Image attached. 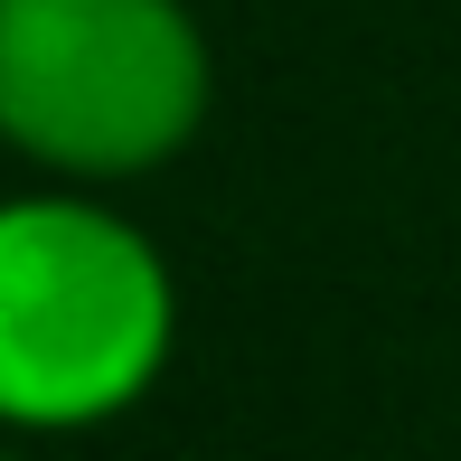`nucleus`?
Here are the masks:
<instances>
[{"label":"nucleus","mask_w":461,"mask_h":461,"mask_svg":"<svg viewBox=\"0 0 461 461\" xmlns=\"http://www.w3.org/2000/svg\"><path fill=\"white\" fill-rule=\"evenodd\" d=\"M207 113L179 0H0V132L48 170H151Z\"/></svg>","instance_id":"nucleus-2"},{"label":"nucleus","mask_w":461,"mask_h":461,"mask_svg":"<svg viewBox=\"0 0 461 461\" xmlns=\"http://www.w3.org/2000/svg\"><path fill=\"white\" fill-rule=\"evenodd\" d=\"M170 348V274L132 226L67 198L0 207V424H95Z\"/></svg>","instance_id":"nucleus-1"},{"label":"nucleus","mask_w":461,"mask_h":461,"mask_svg":"<svg viewBox=\"0 0 461 461\" xmlns=\"http://www.w3.org/2000/svg\"><path fill=\"white\" fill-rule=\"evenodd\" d=\"M0 461H10V452H0Z\"/></svg>","instance_id":"nucleus-3"}]
</instances>
